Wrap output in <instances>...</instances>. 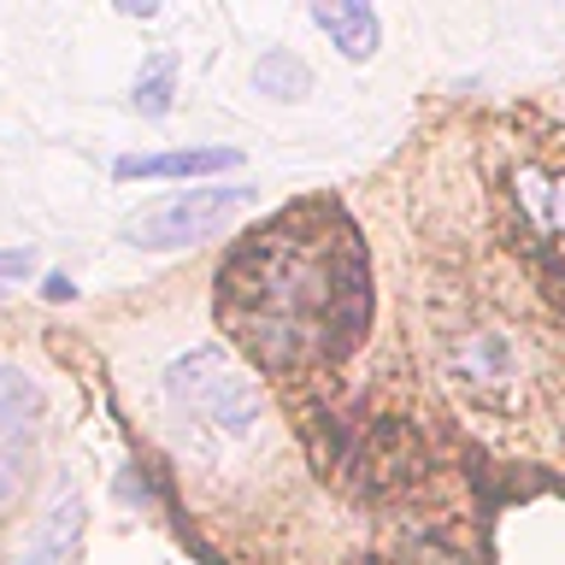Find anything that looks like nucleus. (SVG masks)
Returning a JSON list of instances; mask_svg holds the SVG:
<instances>
[{"instance_id":"f257e3e1","label":"nucleus","mask_w":565,"mask_h":565,"mask_svg":"<svg viewBox=\"0 0 565 565\" xmlns=\"http://www.w3.org/2000/svg\"><path fill=\"white\" fill-rule=\"evenodd\" d=\"M371 312L365 254L353 230L335 218L318 230L271 224L224 271V318L271 365L335 360L360 342Z\"/></svg>"},{"instance_id":"f03ea898","label":"nucleus","mask_w":565,"mask_h":565,"mask_svg":"<svg viewBox=\"0 0 565 565\" xmlns=\"http://www.w3.org/2000/svg\"><path fill=\"white\" fill-rule=\"evenodd\" d=\"M166 401L177 418L201 424V430L224 436V441H254L265 401L254 377L230 360L224 348H189L183 360H171L166 371Z\"/></svg>"},{"instance_id":"7ed1b4c3","label":"nucleus","mask_w":565,"mask_h":565,"mask_svg":"<svg viewBox=\"0 0 565 565\" xmlns=\"http://www.w3.org/2000/svg\"><path fill=\"white\" fill-rule=\"evenodd\" d=\"M247 206H254V189L247 183L177 189V194H166V201L130 212V218H124V242L148 247V254H171V247H194V242L224 236Z\"/></svg>"},{"instance_id":"20e7f679","label":"nucleus","mask_w":565,"mask_h":565,"mask_svg":"<svg viewBox=\"0 0 565 565\" xmlns=\"http://www.w3.org/2000/svg\"><path fill=\"white\" fill-rule=\"evenodd\" d=\"M35 418H42V388H35L18 365H0V512H7L30 483Z\"/></svg>"},{"instance_id":"39448f33","label":"nucleus","mask_w":565,"mask_h":565,"mask_svg":"<svg viewBox=\"0 0 565 565\" xmlns=\"http://www.w3.org/2000/svg\"><path fill=\"white\" fill-rule=\"evenodd\" d=\"M242 153L236 148H177V153H124L118 159V177L124 183H153V177H218V171H236Z\"/></svg>"},{"instance_id":"423d86ee","label":"nucleus","mask_w":565,"mask_h":565,"mask_svg":"<svg viewBox=\"0 0 565 565\" xmlns=\"http://www.w3.org/2000/svg\"><path fill=\"white\" fill-rule=\"evenodd\" d=\"M77 559H83V501L65 494V501L35 524V536H30L24 554H18V565H77Z\"/></svg>"},{"instance_id":"0eeeda50","label":"nucleus","mask_w":565,"mask_h":565,"mask_svg":"<svg viewBox=\"0 0 565 565\" xmlns=\"http://www.w3.org/2000/svg\"><path fill=\"white\" fill-rule=\"evenodd\" d=\"M312 24L330 35L335 47L348 53V60H371L383 42V24H377V12L360 7V0H335V7H312Z\"/></svg>"},{"instance_id":"6e6552de","label":"nucleus","mask_w":565,"mask_h":565,"mask_svg":"<svg viewBox=\"0 0 565 565\" xmlns=\"http://www.w3.org/2000/svg\"><path fill=\"white\" fill-rule=\"evenodd\" d=\"M519 201H524V212H530V224H536L547 242L565 247V177H554V171H524V177H519Z\"/></svg>"},{"instance_id":"1a4fd4ad","label":"nucleus","mask_w":565,"mask_h":565,"mask_svg":"<svg viewBox=\"0 0 565 565\" xmlns=\"http://www.w3.org/2000/svg\"><path fill=\"white\" fill-rule=\"evenodd\" d=\"M254 88L259 95H282V100H300L312 88V71H307V60L300 53H289V47H271L265 60L254 65Z\"/></svg>"},{"instance_id":"9d476101","label":"nucleus","mask_w":565,"mask_h":565,"mask_svg":"<svg viewBox=\"0 0 565 565\" xmlns=\"http://www.w3.org/2000/svg\"><path fill=\"white\" fill-rule=\"evenodd\" d=\"M171 95H177V60H171V53H153V60L141 65V77H136V113L166 118Z\"/></svg>"},{"instance_id":"9b49d317","label":"nucleus","mask_w":565,"mask_h":565,"mask_svg":"<svg viewBox=\"0 0 565 565\" xmlns=\"http://www.w3.org/2000/svg\"><path fill=\"white\" fill-rule=\"evenodd\" d=\"M30 271H35V259L24 247H0V282H24Z\"/></svg>"},{"instance_id":"f8f14e48","label":"nucleus","mask_w":565,"mask_h":565,"mask_svg":"<svg viewBox=\"0 0 565 565\" xmlns=\"http://www.w3.org/2000/svg\"><path fill=\"white\" fill-rule=\"evenodd\" d=\"M42 295H47V300H71L77 289H71V277H60V271H53V277L42 282Z\"/></svg>"},{"instance_id":"ddd939ff","label":"nucleus","mask_w":565,"mask_h":565,"mask_svg":"<svg viewBox=\"0 0 565 565\" xmlns=\"http://www.w3.org/2000/svg\"><path fill=\"white\" fill-rule=\"evenodd\" d=\"M0 295H7V282H0Z\"/></svg>"}]
</instances>
